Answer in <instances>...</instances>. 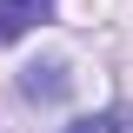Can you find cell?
<instances>
[{
  "label": "cell",
  "mask_w": 133,
  "mask_h": 133,
  "mask_svg": "<svg viewBox=\"0 0 133 133\" xmlns=\"http://www.w3.org/2000/svg\"><path fill=\"white\" fill-rule=\"evenodd\" d=\"M47 20H53V0H0V40H20Z\"/></svg>",
  "instance_id": "1"
},
{
  "label": "cell",
  "mask_w": 133,
  "mask_h": 133,
  "mask_svg": "<svg viewBox=\"0 0 133 133\" xmlns=\"http://www.w3.org/2000/svg\"><path fill=\"white\" fill-rule=\"evenodd\" d=\"M60 133H133V113L113 107V113H87V120H66Z\"/></svg>",
  "instance_id": "2"
}]
</instances>
